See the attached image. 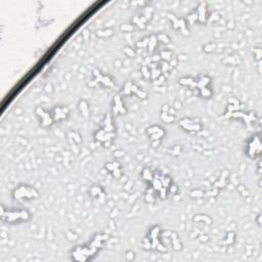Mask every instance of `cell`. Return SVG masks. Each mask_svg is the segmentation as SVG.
<instances>
[{"label":"cell","instance_id":"6da1fadb","mask_svg":"<svg viewBox=\"0 0 262 262\" xmlns=\"http://www.w3.org/2000/svg\"><path fill=\"white\" fill-rule=\"evenodd\" d=\"M39 197V191L35 187L25 185H22L16 187L12 191V198L16 201H27V200H34Z\"/></svg>","mask_w":262,"mask_h":262},{"label":"cell","instance_id":"7a4b0ae2","mask_svg":"<svg viewBox=\"0 0 262 262\" xmlns=\"http://www.w3.org/2000/svg\"><path fill=\"white\" fill-rule=\"evenodd\" d=\"M1 219L7 222L13 221H28L31 219V214L28 210H13L5 212L4 207H1Z\"/></svg>","mask_w":262,"mask_h":262},{"label":"cell","instance_id":"3957f363","mask_svg":"<svg viewBox=\"0 0 262 262\" xmlns=\"http://www.w3.org/2000/svg\"><path fill=\"white\" fill-rule=\"evenodd\" d=\"M93 77L94 79L90 81V83H88V86L92 87V88H95L99 85H102V86H106V87H113L115 82H114L113 78L109 75H104L101 70L98 69H95L93 70Z\"/></svg>","mask_w":262,"mask_h":262},{"label":"cell","instance_id":"277c9868","mask_svg":"<svg viewBox=\"0 0 262 262\" xmlns=\"http://www.w3.org/2000/svg\"><path fill=\"white\" fill-rule=\"evenodd\" d=\"M247 156L250 159H256L260 157L261 153V141H260V134L253 135L248 142H247L246 147Z\"/></svg>","mask_w":262,"mask_h":262},{"label":"cell","instance_id":"5b68a950","mask_svg":"<svg viewBox=\"0 0 262 262\" xmlns=\"http://www.w3.org/2000/svg\"><path fill=\"white\" fill-rule=\"evenodd\" d=\"M179 126L183 130L190 133H198L203 130V125L199 119H190V118H183L179 120Z\"/></svg>","mask_w":262,"mask_h":262},{"label":"cell","instance_id":"8992f818","mask_svg":"<svg viewBox=\"0 0 262 262\" xmlns=\"http://www.w3.org/2000/svg\"><path fill=\"white\" fill-rule=\"evenodd\" d=\"M167 17L171 21L172 27L175 31H179L180 34L183 36H190V30L187 29L186 21L184 18H177L174 14L168 13Z\"/></svg>","mask_w":262,"mask_h":262},{"label":"cell","instance_id":"52a82bcc","mask_svg":"<svg viewBox=\"0 0 262 262\" xmlns=\"http://www.w3.org/2000/svg\"><path fill=\"white\" fill-rule=\"evenodd\" d=\"M35 114L40 119V125H41L43 128H48L54 123L51 113L46 112V111L42 109L41 106H37L35 109Z\"/></svg>","mask_w":262,"mask_h":262},{"label":"cell","instance_id":"ba28073f","mask_svg":"<svg viewBox=\"0 0 262 262\" xmlns=\"http://www.w3.org/2000/svg\"><path fill=\"white\" fill-rule=\"evenodd\" d=\"M51 115H52L54 122H60V121H64L66 119H68L70 116V110L68 106H57L53 109Z\"/></svg>","mask_w":262,"mask_h":262},{"label":"cell","instance_id":"9c48e42d","mask_svg":"<svg viewBox=\"0 0 262 262\" xmlns=\"http://www.w3.org/2000/svg\"><path fill=\"white\" fill-rule=\"evenodd\" d=\"M162 234H163V235H166V237L170 238L171 244H172V248L174 249V251H176V252H179V251L182 250V243H181V241H180L178 235H177L176 232L167 230V231H165V232H162Z\"/></svg>","mask_w":262,"mask_h":262},{"label":"cell","instance_id":"30bf717a","mask_svg":"<svg viewBox=\"0 0 262 262\" xmlns=\"http://www.w3.org/2000/svg\"><path fill=\"white\" fill-rule=\"evenodd\" d=\"M127 110L125 108L123 104V101L120 95H116L114 97V104H113V114L114 115H126Z\"/></svg>","mask_w":262,"mask_h":262},{"label":"cell","instance_id":"8fae6325","mask_svg":"<svg viewBox=\"0 0 262 262\" xmlns=\"http://www.w3.org/2000/svg\"><path fill=\"white\" fill-rule=\"evenodd\" d=\"M195 12L198 14V23L205 24L208 21V13H207V4L205 2H201L199 4L198 8L195 9Z\"/></svg>","mask_w":262,"mask_h":262},{"label":"cell","instance_id":"7c38bea8","mask_svg":"<svg viewBox=\"0 0 262 262\" xmlns=\"http://www.w3.org/2000/svg\"><path fill=\"white\" fill-rule=\"evenodd\" d=\"M101 129L105 130L106 132H116L115 127H114V122H113V116L111 114H108L104 121L101 123Z\"/></svg>","mask_w":262,"mask_h":262},{"label":"cell","instance_id":"4fadbf2b","mask_svg":"<svg viewBox=\"0 0 262 262\" xmlns=\"http://www.w3.org/2000/svg\"><path fill=\"white\" fill-rule=\"evenodd\" d=\"M228 175H230V172L227 170H223L221 172L220 177L218 179L216 180L215 182H214V187H216V189H222V187L225 186L226 184V180L228 178Z\"/></svg>","mask_w":262,"mask_h":262},{"label":"cell","instance_id":"5bb4252c","mask_svg":"<svg viewBox=\"0 0 262 262\" xmlns=\"http://www.w3.org/2000/svg\"><path fill=\"white\" fill-rule=\"evenodd\" d=\"M147 22L149 21L142 16H140V17L135 16V17H133V18H132V25H133L134 27H137L139 30H145L146 28Z\"/></svg>","mask_w":262,"mask_h":262},{"label":"cell","instance_id":"9a60e30c","mask_svg":"<svg viewBox=\"0 0 262 262\" xmlns=\"http://www.w3.org/2000/svg\"><path fill=\"white\" fill-rule=\"evenodd\" d=\"M78 109L82 117L84 118L89 117V105H88V102L86 101H84V99L80 101L78 104Z\"/></svg>","mask_w":262,"mask_h":262},{"label":"cell","instance_id":"2e32d148","mask_svg":"<svg viewBox=\"0 0 262 262\" xmlns=\"http://www.w3.org/2000/svg\"><path fill=\"white\" fill-rule=\"evenodd\" d=\"M131 93L136 95L137 97L141 98V99H146L147 98V93L146 91H143L142 89H140L138 88V86H136L135 84L132 83V86H131Z\"/></svg>","mask_w":262,"mask_h":262},{"label":"cell","instance_id":"e0dca14e","mask_svg":"<svg viewBox=\"0 0 262 262\" xmlns=\"http://www.w3.org/2000/svg\"><path fill=\"white\" fill-rule=\"evenodd\" d=\"M141 178L145 180V181L151 183V182H152V180L154 179V171L151 170L150 168L142 169V171H141Z\"/></svg>","mask_w":262,"mask_h":262},{"label":"cell","instance_id":"ac0fdd59","mask_svg":"<svg viewBox=\"0 0 262 262\" xmlns=\"http://www.w3.org/2000/svg\"><path fill=\"white\" fill-rule=\"evenodd\" d=\"M195 222H204L206 224H210L212 223V218L208 215H204V214H199V215H195L194 216V219H193Z\"/></svg>","mask_w":262,"mask_h":262},{"label":"cell","instance_id":"d6986e66","mask_svg":"<svg viewBox=\"0 0 262 262\" xmlns=\"http://www.w3.org/2000/svg\"><path fill=\"white\" fill-rule=\"evenodd\" d=\"M145 201L149 203V204H153V203L156 202V191L152 189V186L146 190L145 195Z\"/></svg>","mask_w":262,"mask_h":262},{"label":"cell","instance_id":"ffe728a7","mask_svg":"<svg viewBox=\"0 0 262 262\" xmlns=\"http://www.w3.org/2000/svg\"><path fill=\"white\" fill-rule=\"evenodd\" d=\"M89 193H90V195H92V197H94V198H99V197H101V195H105L104 189H102L101 186H99V185L91 186Z\"/></svg>","mask_w":262,"mask_h":262},{"label":"cell","instance_id":"44dd1931","mask_svg":"<svg viewBox=\"0 0 262 262\" xmlns=\"http://www.w3.org/2000/svg\"><path fill=\"white\" fill-rule=\"evenodd\" d=\"M157 43H158V39H157L156 35L149 36V44H147V47H146V49L149 50V52H153L155 48H156Z\"/></svg>","mask_w":262,"mask_h":262},{"label":"cell","instance_id":"7402d4cb","mask_svg":"<svg viewBox=\"0 0 262 262\" xmlns=\"http://www.w3.org/2000/svg\"><path fill=\"white\" fill-rule=\"evenodd\" d=\"M235 242V234L234 231H228L223 240V245L231 246Z\"/></svg>","mask_w":262,"mask_h":262},{"label":"cell","instance_id":"603a6c76","mask_svg":"<svg viewBox=\"0 0 262 262\" xmlns=\"http://www.w3.org/2000/svg\"><path fill=\"white\" fill-rule=\"evenodd\" d=\"M114 34V31L112 29H106V30H99L96 32V36L99 38H109L112 37Z\"/></svg>","mask_w":262,"mask_h":262},{"label":"cell","instance_id":"cb8c5ba5","mask_svg":"<svg viewBox=\"0 0 262 262\" xmlns=\"http://www.w3.org/2000/svg\"><path fill=\"white\" fill-rule=\"evenodd\" d=\"M159 55H160L161 60L166 62H169L172 61V52L170 50H162L161 52L159 53Z\"/></svg>","mask_w":262,"mask_h":262},{"label":"cell","instance_id":"d4e9b609","mask_svg":"<svg viewBox=\"0 0 262 262\" xmlns=\"http://www.w3.org/2000/svg\"><path fill=\"white\" fill-rule=\"evenodd\" d=\"M199 95L201 97L209 98L212 96V91L210 89V87H203L201 89H199Z\"/></svg>","mask_w":262,"mask_h":262},{"label":"cell","instance_id":"484cf974","mask_svg":"<svg viewBox=\"0 0 262 262\" xmlns=\"http://www.w3.org/2000/svg\"><path fill=\"white\" fill-rule=\"evenodd\" d=\"M216 47H217V44L215 42H209L203 46V51L205 53H211L216 49Z\"/></svg>","mask_w":262,"mask_h":262},{"label":"cell","instance_id":"4316f807","mask_svg":"<svg viewBox=\"0 0 262 262\" xmlns=\"http://www.w3.org/2000/svg\"><path fill=\"white\" fill-rule=\"evenodd\" d=\"M161 119H162V121H163L164 123L171 124V123L174 122V120H175V116L169 115L168 113H162V112H161Z\"/></svg>","mask_w":262,"mask_h":262},{"label":"cell","instance_id":"83f0119b","mask_svg":"<svg viewBox=\"0 0 262 262\" xmlns=\"http://www.w3.org/2000/svg\"><path fill=\"white\" fill-rule=\"evenodd\" d=\"M194 81H195V78H193V77H183V78L179 79V84L182 86L191 87V85L194 84Z\"/></svg>","mask_w":262,"mask_h":262},{"label":"cell","instance_id":"f1b7e54d","mask_svg":"<svg viewBox=\"0 0 262 262\" xmlns=\"http://www.w3.org/2000/svg\"><path fill=\"white\" fill-rule=\"evenodd\" d=\"M68 136H69L70 139H73L74 142H76L77 145H80V143L82 142V138H81V136H80V134L78 133V132H76V131H71V132H70V133L68 134Z\"/></svg>","mask_w":262,"mask_h":262},{"label":"cell","instance_id":"f546056e","mask_svg":"<svg viewBox=\"0 0 262 262\" xmlns=\"http://www.w3.org/2000/svg\"><path fill=\"white\" fill-rule=\"evenodd\" d=\"M105 168L111 173L112 171L115 170V169L121 168V165H120L119 162H109V163H106Z\"/></svg>","mask_w":262,"mask_h":262},{"label":"cell","instance_id":"4dcf8cb0","mask_svg":"<svg viewBox=\"0 0 262 262\" xmlns=\"http://www.w3.org/2000/svg\"><path fill=\"white\" fill-rule=\"evenodd\" d=\"M190 195L191 198H204L205 197V191L201 189H195L190 191Z\"/></svg>","mask_w":262,"mask_h":262},{"label":"cell","instance_id":"1f68e13d","mask_svg":"<svg viewBox=\"0 0 262 262\" xmlns=\"http://www.w3.org/2000/svg\"><path fill=\"white\" fill-rule=\"evenodd\" d=\"M157 36V39H158V42L160 41L164 44H169L171 42V39L170 37H169L167 34H165V33H160V34L156 35Z\"/></svg>","mask_w":262,"mask_h":262},{"label":"cell","instance_id":"d6a6232c","mask_svg":"<svg viewBox=\"0 0 262 262\" xmlns=\"http://www.w3.org/2000/svg\"><path fill=\"white\" fill-rule=\"evenodd\" d=\"M140 73H141V76L143 77V79H151V70L147 67V65H143L141 68H140Z\"/></svg>","mask_w":262,"mask_h":262},{"label":"cell","instance_id":"836d02e7","mask_svg":"<svg viewBox=\"0 0 262 262\" xmlns=\"http://www.w3.org/2000/svg\"><path fill=\"white\" fill-rule=\"evenodd\" d=\"M186 24H190V25H194L195 23H197L198 22V14L195 12V10L194 12H191L190 16H187L186 17Z\"/></svg>","mask_w":262,"mask_h":262},{"label":"cell","instance_id":"e575fe53","mask_svg":"<svg viewBox=\"0 0 262 262\" xmlns=\"http://www.w3.org/2000/svg\"><path fill=\"white\" fill-rule=\"evenodd\" d=\"M131 86H132V82H126L125 83V85L122 89V93L125 95V96H129V95H131Z\"/></svg>","mask_w":262,"mask_h":262},{"label":"cell","instance_id":"d590c367","mask_svg":"<svg viewBox=\"0 0 262 262\" xmlns=\"http://www.w3.org/2000/svg\"><path fill=\"white\" fill-rule=\"evenodd\" d=\"M141 247L143 250H152V242L147 237H146L141 241Z\"/></svg>","mask_w":262,"mask_h":262},{"label":"cell","instance_id":"8d00e7d4","mask_svg":"<svg viewBox=\"0 0 262 262\" xmlns=\"http://www.w3.org/2000/svg\"><path fill=\"white\" fill-rule=\"evenodd\" d=\"M168 193L172 195H176L177 194L179 193V189H178V185H177L176 183L172 182L171 185L168 187Z\"/></svg>","mask_w":262,"mask_h":262},{"label":"cell","instance_id":"74e56055","mask_svg":"<svg viewBox=\"0 0 262 262\" xmlns=\"http://www.w3.org/2000/svg\"><path fill=\"white\" fill-rule=\"evenodd\" d=\"M160 129H161V127L159 126V125H152V126H150L146 129V134H147V136H151L152 134L156 133V132L160 130Z\"/></svg>","mask_w":262,"mask_h":262},{"label":"cell","instance_id":"f35d334b","mask_svg":"<svg viewBox=\"0 0 262 262\" xmlns=\"http://www.w3.org/2000/svg\"><path fill=\"white\" fill-rule=\"evenodd\" d=\"M147 44H149V37H146V38H143L140 41L136 42V47L137 48H146Z\"/></svg>","mask_w":262,"mask_h":262},{"label":"cell","instance_id":"ab89813d","mask_svg":"<svg viewBox=\"0 0 262 262\" xmlns=\"http://www.w3.org/2000/svg\"><path fill=\"white\" fill-rule=\"evenodd\" d=\"M123 51L128 57H135V55H136L135 50L133 48H131V47H129V46L125 47V48L123 49Z\"/></svg>","mask_w":262,"mask_h":262},{"label":"cell","instance_id":"60d3db41","mask_svg":"<svg viewBox=\"0 0 262 262\" xmlns=\"http://www.w3.org/2000/svg\"><path fill=\"white\" fill-rule=\"evenodd\" d=\"M120 30L121 31H123V32H132V31H134L135 30V27L133 25H121V27H120Z\"/></svg>","mask_w":262,"mask_h":262},{"label":"cell","instance_id":"b9f144b4","mask_svg":"<svg viewBox=\"0 0 262 262\" xmlns=\"http://www.w3.org/2000/svg\"><path fill=\"white\" fill-rule=\"evenodd\" d=\"M181 151H182V147L180 146H174L172 147V150H171V155L172 156H174V157H177V156H179L180 154H181Z\"/></svg>","mask_w":262,"mask_h":262},{"label":"cell","instance_id":"7bdbcfd3","mask_svg":"<svg viewBox=\"0 0 262 262\" xmlns=\"http://www.w3.org/2000/svg\"><path fill=\"white\" fill-rule=\"evenodd\" d=\"M125 259H126V261H133L135 259V253L130 250L127 251L125 254Z\"/></svg>","mask_w":262,"mask_h":262},{"label":"cell","instance_id":"ee69618b","mask_svg":"<svg viewBox=\"0 0 262 262\" xmlns=\"http://www.w3.org/2000/svg\"><path fill=\"white\" fill-rule=\"evenodd\" d=\"M111 174L113 175L114 178H116V179H120V178H121V176H122V172H121V168L115 169V170H114V171L111 172Z\"/></svg>","mask_w":262,"mask_h":262},{"label":"cell","instance_id":"f6af8a7d","mask_svg":"<svg viewBox=\"0 0 262 262\" xmlns=\"http://www.w3.org/2000/svg\"><path fill=\"white\" fill-rule=\"evenodd\" d=\"M165 80H166L165 76L163 75V74H162V75H161L160 77H159V78H158L157 80L154 81V83L156 84V85H162V84H163V83L165 82Z\"/></svg>","mask_w":262,"mask_h":262},{"label":"cell","instance_id":"bcb514c9","mask_svg":"<svg viewBox=\"0 0 262 262\" xmlns=\"http://www.w3.org/2000/svg\"><path fill=\"white\" fill-rule=\"evenodd\" d=\"M198 240H199V242H201V243H203V244H204V243H207V242L209 241V237H208V235L203 234V235H199Z\"/></svg>","mask_w":262,"mask_h":262},{"label":"cell","instance_id":"7dc6e473","mask_svg":"<svg viewBox=\"0 0 262 262\" xmlns=\"http://www.w3.org/2000/svg\"><path fill=\"white\" fill-rule=\"evenodd\" d=\"M219 13L218 12H214L211 14V17H208V20L209 22H216L219 20Z\"/></svg>","mask_w":262,"mask_h":262},{"label":"cell","instance_id":"c3c4849f","mask_svg":"<svg viewBox=\"0 0 262 262\" xmlns=\"http://www.w3.org/2000/svg\"><path fill=\"white\" fill-rule=\"evenodd\" d=\"M254 55H255V58L258 61V62H260L261 60V55H262V52H261V49L260 48H255L254 49Z\"/></svg>","mask_w":262,"mask_h":262},{"label":"cell","instance_id":"681fc988","mask_svg":"<svg viewBox=\"0 0 262 262\" xmlns=\"http://www.w3.org/2000/svg\"><path fill=\"white\" fill-rule=\"evenodd\" d=\"M124 152L122 150H117V151H115V152H114V157L115 158H117V159H119V158H122L123 156H124Z\"/></svg>","mask_w":262,"mask_h":262},{"label":"cell","instance_id":"f907efd6","mask_svg":"<svg viewBox=\"0 0 262 262\" xmlns=\"http://www.w3.org/2000/svg\"><path fill=\"white\" fill-rule=\"evenodd\" d=\"M161 61V57L159 54H154L152 57H151V62H155V64H158L159 62Z\"/></svg>","mask_w":262,"mask_h":262},{"label":"cell","instance_id":"816d5d0a","mask_svg":"<svg viewBox=\"0 0 262 262\" xmlns=\"http://www.w3.org/2000/svg\"><path fill=\"white\" fill-rule=\"evenodd\" d=\"M161 145V140H152V142H151V146L154 147V149H157Z\"/></svg>","mask_w":262,"mask_h":262},{"label":"cell","instance_id":"f5cc1de1","mask_svg":"<svg viewBox=\"0 0 262 262\" xmlns=\"http://www.w3.org/2000/svg\"><path fill=\"white\" fill-rule=\"evenodd\" d=\"M187 54L185 53H180L178 54V57H177V61H187Z\"/></svg>","mask_w":262,"mask_h":262},{"label":"cell","instance_id":"db71d44e","mask_svg":"<svg viewBox=\"0 0 262 262\" xmlns=\"http://www.w3.org/2000/svg\"><path fill=\"white\" fill-rule=\"evenodd\" d=\"M82 36H83V39L85 40V41H87L88 39H89V37H90V33L88 30H84L83 33H82Z\"/></svg>","mask_w":262,"mask_h":262},{"label":"cell","instance_id":"11a10c76","mask_svg":"<svg viewBox=\"0 0 262 262\" xmlns=\"http://www.w3.org/2000/svg\"><path fill=\"white\" fill-rule=\"evenodd\" d=\"M261 217H262V216H261V214H259V215L257 216V219H256V220H257L258 225H259V226H261Z\"/></svg>","mask_w":262,"mask_h":262},{"label":"cell","instance_id":"9f6ffc18","mask_svg":"<svg viewBox=\"0 0 262 262\" xmlns=\"http://www.w3.org/2000/svg\"><path fill=\"white\" fill-rule=\"evenodd\" d=\"M228 28H235V23H232V22H228V26H227Z\"/></svg>","mask_w":262,"mask_h":262}]
</instances>
